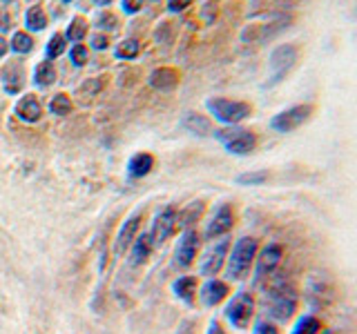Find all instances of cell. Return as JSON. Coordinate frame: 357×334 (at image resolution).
<instances>
[{"mask_svg":"<svg viewBox=\"0 0 357 334\" xmlns=\"http://www.w3.org/2000/svg\"><path fill=\"white\" fill-rule=\"evenodd\" d=\"M152 3H159V0H152Z\"/></svg>","mask_w":357,"mask_h":334,"instance_id":"obj_47","label":"cell"},{"mask_svg":"<svg viewBox=\"0 0 357 334\" xmlns=\"http://www.w3.org/2000/svg\"><path fill=\"white\" fill-rule=\"evenodd\" d=\"M121 7L126 14H137V11H141V7H143V0H123Z\"/></svg>","mask_w":357,"mask_h":334,"instance_id":"obj_37","label":"cell"},{"mask_svg":"<svg viewBox=\"0 0 357 334\" xmlns=\"http://www.w3.org/2000/svg\"><path fill=\"white\" fill-rule=\"evenodd\" d=\"M154 167V159L150 154H137L132 156L130 163H128V174L132 178H141V176H148Z\"/></svg>","mask_w":357,"mask_h":334,"instance_id":"obj_21","label":"cell"},{"mask_svg":"<svg viewBox=\"0 0 357 334\" xmlns=\"http://www.w3.org/2000/svg\"><path fill=\"white\" fill-rule=\"evenodd\" d=\"M190 3H192V0H167V9L174 11V14H178V11H183L185 7H190Z\"/></svg>","mask_w":357,"mask_h":334,"instance_id":"obj_38","label":"cell"},{"mask_svg":"<svg viewBox=\"0 0 357 334\" xmlns=\"http://www.w3.org/2000/svg\"><path fill=\"white\" fill-rule=\"evenodd\" d=\"M215 138L226 148V152L234 154V156H248L255 148H257V134L243 127H223V129H215Z\"/></svg>","mask_w":357,"mask_h":334,"instance_id":"obj_2","label":"cell"},{"mask_svg":"<svg viewBox=\"0 0 357 334\" xmlns=\"http://www.w3.org/2000/svg\"><path fill=\"white\" fill-rule=\"evenodd\" d=\"M176 225H178V214L174 209L167 207V209L159 212V216H156L154 223H152V237H154L152 241L165 243L174 234Z\"/></svg>","mask_w":357,"mask_h":334,"instance_id":"obj_12","label":"cell"},{"mask_svg":"<svg viewBox=\"0 0 357 334\" xmlns=\"http://www.w3.org/2000/svg\"><path fill=\"white\" fill-rule=\"evenodd\" d=\"M7 49H9V42L0 36V58H5V54H7Z\"/></svg>","mask_w":357,"mask_h":334,"instance_id":"obj_43","label":"cell"},{"mask_svg":"<svg viewBox=\"0 0 357 334\" xmlns=\"http://www.w3.org/2000/svg\"><path fill=\"white\" fill-rule=\"evenodd\" d=\"M25 25L29 31H43L45 27H47V14H45V9L40 5H33L27 9Z\"/></svg>","mask_w":357,"mask_h":334,"instance_id":"obj_24","label":"cell"},{"mask_svg":"<svg viewBox=\"0 0 357 334\" xmlns=\"http://www.w3.org/2000/svg\"><path fill=\"white\" fill-rule=\"evenodd\" d=\"M181 125L190 132L195 134V136H208V134H212V122L208 116L204 114H197V111H188V114L183 116Z\"/></svg>","mask_w":357,"mask_h":334,"instance_id":"obj_18","label":"cell"},{"mask_svg":"<svg viewBox=\"0 0 357 334\" xmlns=\"http://www.w3.org/2000/svg\"><path fill=\"white\" fill-rule=\"evenodd\" d=\"M312 111H315V107L304 103V105H293L288 107L284 111H279V114H275L271 118V127L279 134H288V132H295L299 129L304 122L312 116Z\"/></svg>","mask_w":357,"mask_h":334,"instance_id":"obj_5","label":"cell"},{"mask_svg":"<svg viewBox=\"0 0 357 334\" xmlns=\"http://www.w3.org/2000/svg\"><path fill=\"white\" fill-rule=\"evenodd\" d=\"M89 45H92V49L96 51H105L109 47V38L105 36V33H92V38H89Z\"/></svg>","mask_w":357,"mask_h":334,"instance_id":"obj_35","label":"cell"},{"mask_svg":"<svg viewBox=\"0 0 357 334\" xmlns=\"http://www.w3.org/2000/svg\"><path fill=\"white\" fill-rule=\"evenodd\" d=\"M14 114L22 120V122H38L40 116H43V107L38 103V98L33 94H27L22 96L16 107H14Z\"/></svg>","mask_w":357,"mask_h":334,"instance_id":"obj_15","label":"cell"},{"mask_svg":"<svg viewBox=\"0 0 357 334\" xmlns=\"http://www.w3.org/2000/svg\"><path fill=\"white\" fill-rule=\"evenodd\" d=\"M284 259V248L279 243H268L266 248L261 252H257V267H255V272H257V278H266V276H271L279 263H282Z\"/></svg>","mask_w":357,"mask_h":334,"instance_id":"obj_8","label":"cell"},{"mask_svg":"<svg viewBox=\"0 0 357 334\" xmlns=\"http://www.w3.org/2000/svg\"><path fill=\"white\" fill-rule=\"evenodd\" d=\"M268 181V172H245L237 176L239 185H264Z\"/></svg>","mask_w":357,"mask_h":334,"instance_id":"obj_32","label":"cell"},{"mask_svg":"<svg viewBox=\"0 0 357 334\" xmlns=\"http://www.w3.org/2000/svg\"><path fill=\"white\" fill-rule=\"evenodd\" d=\"M321 321L317 317H312V315H304L297 323H295V328L290 334H319L321 332Z\"/></svg>","mask_w":357,"mask_h":334,"instance_id":"obj_25","label":"cell"},{"mask_svg":"<svg viewBox=\"0 0 357 334\" xmlns=\"http://www.w3.org/2000/svg\"><path fill=\"white\" fill-rule=\"evenodd\" d=\"M33 83L38 87H52L56 83V67L52 61H43L33 67Z\"/></svg>","mask_w":357,"mask_h":334,"instance_id":"obj_22","label":"cell"},{"mask_svg":"<svg viewBox=\"0 0 357 334\" xmlns=\"http://www.w3.org/2000/svg\"><path fill=\"white\" fill-rule=\"evenodd\" d=\"M199 234L195 228H190L183 232V237L178 239V245H176V252H174V261L178 267H190L192 265V261L197 259L199 254Z\"/></svg>","mask_w":357,"mask_h":334,"instance_id":"obj_9","label":"cell"},{"mask_svg":"<svg viewBox=\"0 0 357 334\" xmlns=\"http://www.w3.org/2000/svg\"><path fill=\"white\" fill-rule=\"evenodd\" d=\"M114 0H94V5L96 7H107V5H112Z\"/></svg>","mask_w":357,"mask_h":334,"instance_id":"obj_44","label":"cell"},{"mask_svg":"<svg viewBox=\"0 0 357 334\" xmlns=\"http://www.w3.org/2000/svg\"><path fill=\"white\" fill-rule=\"evenodd\" d=\"M208 111L223 125H237L243 118L252 114V105L243 100H230V98H210L206 103Z\"/></svg>","mask_w":357,"mask_h":334,"instance_id":"obj_3","label":"cell"},{"mask_svg":"<svg viewBox=\"0 0 357 334\" xmlns=\"http://www.w3.org/2000/svg\"><path fill=\"white\" fill-rule=\"evenodd\" d=\"M297 58H299L297 45L286 42V45L275 47L271 54V61H268V65H271V81H268V85H277L279 81H284V76L293 70Z\"/></svg>","mask_w":357,"mask_h":334,"instance_id":"obj_4","label":"cell"},{"mask_svg":"<svg viewBox=\"0 0 357 334\" xmlns=\"http://www.w3.org/2000/svg\"><path fill=\"white\" fill-rule=\"evenodd\" d=\"M3 3H5V5H9V3H16V0H3Z\"/></svg>","mask_w":357,"mask_h":334,"instance_id":"obj_45","label":"cell"},{"mask_svg":"<svg viewBox=\"0 0 357 334\" xmlns=\"http://www.w3.org/2000/svg\"><path fill=\"white\" fill-rule=\"evenodd\" d=\"M72 109H74V103H72V98L67 96V94H56L50 100V111H52V114H56V116L72 114Z\"/></svg>","mask_w":357,"mask_h":334,"instance_id":"obj_27","label":"cell"},{"mask_svg":"<svg viewBox=\"0 0 357 334\" xmlns=\"http://www.w3.org/2000/svg\"><path fill=\"white\" fill-rule=\"evenodd\" d=\"M150 85L159 92H172L178 85V72L172 67H159L150 74Z\"/></svg>","mask_w":357,"mask_h":334,"instance_id":"obj_17","label":"cell"},{"mask_svg":"<svg viewBox=\"0 0 357 334\" xmlns=\"http://www.w3.org/2000/svg\"><path fill=\"white\" fill-rule=\"evenodd\" d=\"M228 248H230V241L228 239H221L217 245H212V248L206 252L204 261H201V265H199V272L204 274V276H210V278L215 276V274H219L223 263H226Z\"/></svg>","mask_w":357,"mask_h":334,"instance_id":"obj_10","label":"cell"},{"mask_svg":"<svg viewBox=\"0 0 357 334\" xmlns=\"http://www.w3.org/2000/svg\"><path fill=\"white\" fill-rule=\"evenodd\" d=\"M234 225V209L230 203H221L215 214L210 216L208 221V228H206V239L212 241V239H219V237H226V234L232 230Z\"/></svg>","mask_w":357,"mask_h":334,"instance_id":"obj_7","label":"cell"},{"mask_svg":"<svg viewBox=\"0 0 357 334\" xmlns=\"http://www.w3.org/2000/svg\"><path fill=\"white\" fill-rule=\"evenodd\" d=\"M141 51V45L139 40H134V38H128V40H121L116 45V49H114V56L121 61H132V58H137V54Z\"/></svg>","mask_w":357,"mask_h":334,"instance_id":"obj_26","label":"cell"},{"mask_svg":"<svg viewBox=\"0 0 357 334\" xmlns=\"http://www.w3.org/2000/svg\"><path fill=\"white\" fill-rule=\"evenodd\" d=\"M9 25H11V18L5 14V11H0V31H7Z\"/></svg>","mask_w":357,"mask_h":334,"instance_id":"obj_42","label":"cell"},{"mask_svg":"<svg viewBox=\"0 0 357 334\" xmlns=\"http://www.w3.org/2000/svg\"><path fill=\"white\" fill-rule=\"evenodd\" d=\"M96 27L98 31H114L119 29V16L112 14V11H100L96 18Z\"/></svg>","mask_w":357,"mask_h":334,"instance_id":"obj_31","label":"cell"},{"mask_svg":"<svg viewBox=\"0 0 357 334\" xmlns=\"http://www.w3.org/2000/svg\"><path fill=\"white\" fill-rule=\"evenodd\" d=\"M176 334H195V330H192V323H190V321H181V326H178Z\"/></svg>","mask_w":357,"mask_h":334,"instance_id":"obj_40","label":"cell"},{"mask_svg":"<svg viewBox=\"0 0 357 334\" xmlns=\"http://www.w3.org/2000/svg\"><path fill=\"white\" fill-rule=\"evenodd\" d=\"M297 310V296L293 289H277L271 301V317L277 321H288Z\"/></svg>","mask_w":357,"mask_h":334,"instance_id":"obj_11","label":"cell"},{"mask_svg":"<svg viewBox=\"0 0 357 334\" xmlns=\"http://www.w3.org/2000/svg\"><path fill=\"white\" fill-rule=\"evenodd\" d=\"M65 47H67L65 33H54V36L50 38V42H47V47H45V56H47V61H54V58H59V56H63Z\"/></svg>","mask_w":357,"mask_h":334,"instance_id":"obj_29","label":"cell"},{"mask_svg":"<svg viewBox=\"0 0 357 334\" xmlns=\"http://www.w3.org/2000/svg\"><path fill=\"white\" fill-rule=\"evenodd\" d=\"M230 294V287H228V283H223V281H219V278H208V283L201 287V292H199V296H201V303H204L206 308H215V305H219L223 299H226Z\"/></svg>","mask_w":357,"mask_h":334,"instance_id":"obj_14","label":"cell"},{"mask_svg":"<svg viewBox=\"0 0 357 334\" xmlns=\"http://www.w3.org/2000/svg\"><path fill=\"white\" fill-rule=\"evenodd\" d=\"M85 36H87V20L78 16L70 22V27L65 31V38H67V42H81Z\"/></svg>","mask_w":357,"mask_h":334,"instance_id":"obj_28","label":"cell"},{"mask_svg":"<svg viewBox=\"0 0 357 334\" xmlns=\"http://www.w3.org/2000/svg\"><path fill=\"white\" fill-rule=\"evenodd\" d=\"M165 31H167V22H163V25L154 31V38L159 40V42H163V45L172 40V33H165Z\"/></svg>","mask_w":357,"mask_h":334,"instance_id":"obj_39","label":"cell"},{"mask_svg":"<svg viewBox=\"0 0 357 334\" xmlns=\"http://www.w3.org/2000/svg\"><path fill=\"white\" fill-rule=\"evenodd\" d=\"M172 289L176 299H181L183 303H192L197 296V278L195 276H178L172 283Z\"/></svg>","mask_w":357,"mask_h":334,"instance_id":"obj_19","label":"cell"},{"mask_svg":"<svg viewBox=\"0 0 357 334\" xmlns=\"http://www.w3.org/2000/svg\"><path fill=\"white\" fill-rule=\"evenodd\" d=\"M100 87H103V81H100V78H89V81H85L81 87H78V94H81V98L83 96L92 98L100 92Z\"/></svg>","mask_w":357,"mask_h":334,"instance_id":"obj_33","label":"cell"},{"mask_svg":"<svg viewBox=\"0 0 357 334\" xmlns=\"http://www.w3.org/2000/svg\"><path fill=\"white\" fill-rule=\"evenodd\" d=\"M252 334H279V330H277L275 323L264 321V319H261V321H257V323H255Z\"/></svg>","mask_w":357,"mask_h":334,"instance_id":"obj_36","label":"cell"},{"mask_svg":"<svg viewBox=\"0 0 357 334\" xmlns=\"http://www.w3.org/2000/svg\"><path fill=\"white\" fill-rule=\"evenodd\" d=\"M257 252H259V243L252 237H241L232 245V252L228 256V276L232 281H241L248 276L250 267L255 265Z\"/></svg>","mask_w":357,"mask_h":334,"instance_id":"obj_1","label":"cell"},{"mask_svg":"<svg viewBox=\"0 0 357 334\" xmlns=\"http://www.w3.org/2000/svg\"><path fill=\"white\" fill-rule=\"evenodd\" d=\"M0 78H3V89L9 96H16L22 85H25V67H22L20 61H11L3 67L0 72Z\"/></svg>","mask_w":357,"mask_h":334,"instance_id":"obj_13","label":"cell"},{"mask_svg":"<svg viewBox=\"0 0 357 334\" xmlns=\"http://www.w3.org/2000/svg\"><path fill=\"white\" fill-rule=\"evenodd\" d=\"M139 225H141V214H132L126 223H123V228L119 230L116 243H114V252L116 254H123L130 248V243H134V239H137V232H139Z\"/></svg>","mask_w":357,"mask_h":334,"instance_id":"obj_16","label":"cell"},{"mask_svg":"<svg viewBox=\"0 0 357 334\" xmlns=\"http://www.w3.org/2000/svg\"><path fill=\"white\" fill-rule=\"evenodd\" d=\"M87 47H85V45H81V42H78V45H74V47H72V51H70V61H72V65L74 67H83L85 63H87Z\"/></svg>","mask_w":357,"mask_h":334,"instance_id":"obj_34","label":"cell"},{"mask_svg":"<svg viewBox=\"0 0 357 334\" xmlns=\"http://www.w3.org/2000/svg\"><path fill=\"white\" fill-rule=\"evenodd\" d=\"M204 209H206V205L201 203V200H195V203H190L181 212V214H178V225H181L183 230H190L201 216H204Z\"/></svg>","mask_w":357,"mask_h":334,"instance_id":"obj_23","label":"cell"},{"mask_svg":"<svg viewBox=\"0 0 357 334\" xmlns=\"http://www.w3.org/2000/svg\"><path fill=\"white\" fill-rule=\"evenodd\" d=\"M11 49L16 54H29L33 49V38L29 36L27 31H16L14 36H11Z\"/></svg>","mask_w":357,"mask_h":334,"instance_id":"obj_30","label":"cell"},{"mask_svg":"<svg viewBox=\"0 0 357 334\" xmlns=\"http://www.w3.org/2000/svg\"><path fill=\"white\" fill-rule=\"evenodd\" d=\"M152 252V239L148 234H139L137 239H134V245H132V259H130V265H141L148 261V256Z\"/></svg>","mask_w":357,"mask_h":334,"instance_id":"obj_20","label":"cell"},{"mask_svg":"<svg viewBox=\"0 0 357 334\" xmlns=\"http://www.w3.org/2000/svg\"><path fill=\"white\" fill-rule=\"evenodd\" d=\"M63 3H72V0H63Z\"/></svg>","mask_w":357,"mask_h":334,"instance_id":"obj_46","label":"cell"},{"mask_svg":"<svg viewBox=\"0 0 357 334\" xmlns=\"http://www.w3.org/2000/svg\"><path fill=\"white\" fill-rule=\"evenodd\" d=\"M252 315H255V299L248 292L234 294L230 299V303L226 305V319L230 321V326L237 330L248 328Z\"/></svg>","mask_w":357,"mask_h":334,"instance_id":"obj_6","label":"cell"},{"mask_svg":"<svg viewBox=\"0 0 357 334\" xmlns=\"http://www.w3.org/2000/svg\"><path fill=\"white\" fill-rule=\"evenodd\" d=\"M208 334H228V332L221 328V323H219V321H212V323H210V328H208Z\"/></svg>","mask_w":357,"mask_h":334,"instance_id":"obj_41","label":"cell"}]
</instances>
